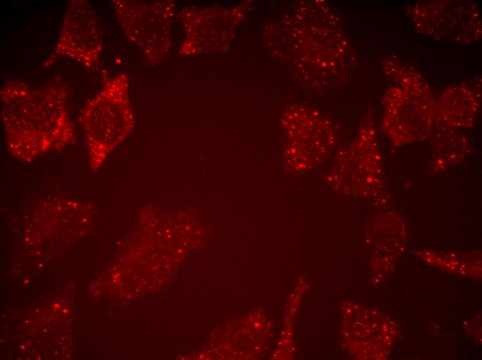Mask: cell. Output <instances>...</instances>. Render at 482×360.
Wrapping results in <instances>:
<instances>
[{"label":"cell","instance_id":"277c9868","mask_svg":"<svg viewBox=\"0 0 482 360\" xmlns=\"http://www.w3.org/2000/svg\"><path fill=\"white\" fill-rule=\"evenodd\" d=\"M339 157L334 177L342 191L355 192L385 201L389 197L382 157L375 128L368 123L362 127L357 140Z\"/></svg>","mask_w":482,"mask_h":360},{"label":"cell","instance_id":"7a4b0ae2","mask_svg":"<svg viewBox=\"0 0 482 360\" xmlns=\"http://www.w3.org/2000/svg\"><path fill=\"white\" fill-rule=\"evenodd\" d=\"M91 171H98L111 152L132 131L134 116L126 73L105 78L100 91L84 106L79 117Z\"/></svg>","mask_w":482,"mask_h":360},{"label":"cell","instance_id":"6da1fadb","mask_svg":"<svg viewBox=\"0 0 482 360\" xmlns=\"http://www.w3.org/2000/svg\"><path fill=\"white\" fill-rule=\"evenodd\" d=\"M67 96L65 84L58 80L43 88L15 79L3 84L1 118L8 149L15 159L30 162L75 143Z\"/></svg>","mask_w":482,"mask_h":360},{"label":"cell","instance_id":"8992f818","mask_svg":"<svg viewBox=\"0 0 482 360\" xmlns=\"http://www.w3.org/2000/svg\"><path fill=\"white\" fill-rule=\"evenodd\" d=\"M103 36L98 15L85 0L69 2L53 53L45 62L48 66L57 56L69 58L89 69L99 64Z\"/></svg>","mask_w":482,"mask_h":360},{"label":"cell","instance_id":"30bf717a","mask_svg":"<svg viewBox=\"0 0 482 360\" xmlns=\"http://www.w3.org/2000/svg\"><path fill=\"white\" fill-rule=\"evenodd\" d=\"M62 312H63V313H65V314H66V313L68 312V309H64L62 310Z\"/></svg>","mask_w":482,"mask_h":360},{"label":"cell","instance_id":"8fae6325","mask_svg":"<svg viewBox=\"0 0 482 360\" xmlns=\"http://www.w3.org/2000/svg\"><path fill=\"white\" fill-rule=\"evenodd\" d=\"M28 280H26L24 281V283H28Z\"/></svg>","mask_w":482,"mask_h":360},{"label":"cell","instance_id":"52a82bcc","mask_svg":"<svg viewBox=\"0 0 482 360\" xmlns=\"http://www.w3.org/2000/svg\"><path fill=\"white\" fill-rule=\"evenodd\" d=\"M477 107L472 91L464 86L445 90L437 101L439 120L455 129L472 127Z\"/></svg>","mask_w":482,"mask_h":360},{"label":"cell","instance_id":"9c48e42d","mask_svg":"<svg viewBox=\"0 0 482 360\" xmlns=\"http://www.w3.org/2000/svg\"><path fill=\"white\" fill-rule=\"evenodd\" d=\"M54 307H56V308H60V305L58 304V303H55V304H54Z\"/></svg>","mask_w":482,"mask_h":360},{"label":"cell","instance_id":"3957f363","mask_svg":"<svg viewBox=\"0 0 482 360\" xmlns=\"http://www.w3.org/2000/svg\"><path fill=\"white\" fill-rule=\"evenodd\" d=\"M395 80L400 87L389 88L384 97L383 132L395 146L427 138L440 121L437 101L412 69H403Z\"/></svg>","mask_w":482,"mask_h":360},{"label":"cell","instance_id":"5b68a950","mask_svg":"<svg viewBox=\"0 0 482 360\" xmlns=\"http://www.w3.org/2000/svg\"><path fill=\"white\" fill-rule=\"evenodd\" d=\"M111 2L121 27L143 52L148 62L156 63L161 60L169 48V24L173 9L170 4L117 0Z\"/></svg>","mask_w":482,"mask_h":360},{"label":"cell","instance_id":"ba28073f","mask_svg":"<svg viewBox=\"0 0 482 360\" xmlns=\"http://www.w3.org/2000/svg\"><path fill=\"white\" fill-rule=\"evenodd\" d=\"M432 133V155L430 162L434 172H442L458 164L469 152V143L455 128L443 123Z\"/></svg>","mask_w":482,"mask_h":360},{"label":"cell","instance_id":"7c38bea8","mask_svg":"<svg viewBox=\"0 0 482 360\" xmlns=\"http://www.w3.org/2000/svg\"><path fill=\"white\" fill-rule=\"evenodd\" d=\"M21 348H22V349H23V348H24V345H22V346L21 347Z\"/></svg>","mask_w":482,"mask_h":360}]
</instances>
